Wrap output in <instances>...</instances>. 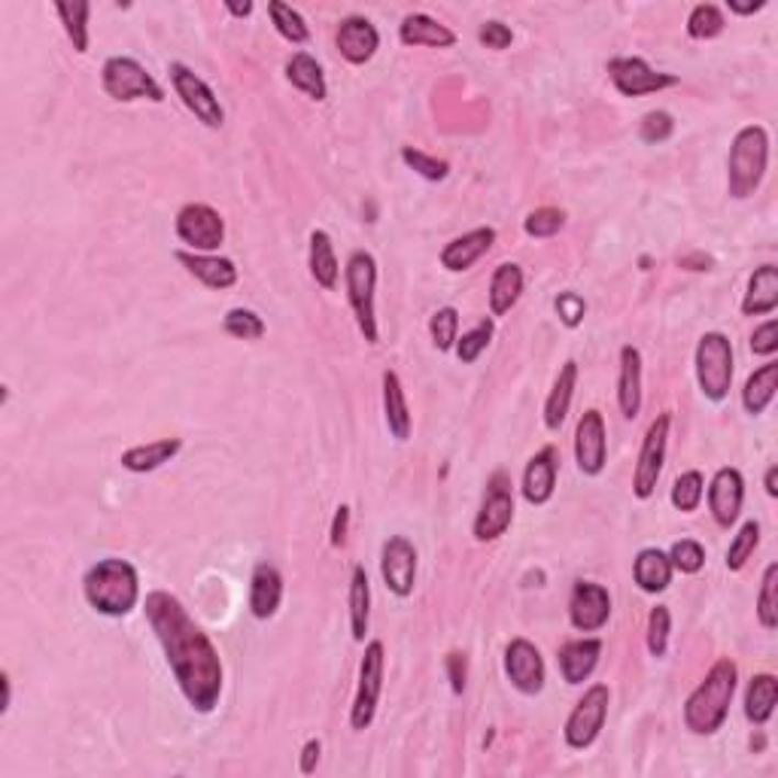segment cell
<instances>
[{
    "label": "cell",
    "instance_id": "6da1fadb",
    "mask_svg": "<svg viewBox=\"0 0 778 778\" xmlns=\"http://www.w3.org/2000/svg\"><path fill=\"white\" fill-rule=\"evenodd\" d=\"M146 621L165 651L177 688L198 714L216 712L222 697V660L210 636L192 621L180 599L168 590H153L143 602Z\"/></svg>",
    "mask_w": 778,
    "mask_h": 778
},
{
    "label": "cell",
    "instance_id": "7a4b0ae2",
    "mask_svg": "<svg viewBox=\"0 0 778 778\" xmlns=\"http://www.w3.org/2000/svg\"><path fill=\"white\" fill-rule=\"evenodd\" d=\"M736 688L740 669L730 657H721L685 700V726L693 736H714L724 726Z\"/></svg>",
    "mask_w": 778,
    "mask_h": 778
},
{
    "label": "cell",
    "instance_id": "3957f363",
    "mask_svg": "<svg viewBox=\"0 0 778 778\" xmlns=\"http://www.w3.org/2000/svg\"><path fill=\"white\" fill-rule=\"evenodd\" d=\"M86 602L104 618H125L141 602V575L129 559H98L82 578Z\"/></svg>",
    "mask_w": 778,
    "mask_h": 778
},
{
    "label": "cell",
    "instance_id": "277c9868",
    "mask_svg": "<svg viewBox=\"0 0 778 778\" xmlns=\"http://www.w3.org/2000/svg\"><path fill=\"white\" fill-rule=\"evenodd\" d=\"M769 165V134L764 125H745L736 131L726 156V189L736 201L752 198L766 177Z\"/></svg>",
    "mask_w": 778,
    "mask_h": 778
},
{
    "label": "cell",
    "instance_id": "5b68a950",
    "mask_svg": "<svg viewBox=\"0 0 778 778\" xmlns=\"http://www.w3.org/2000/svg\"><path fill=\"white\" fill-rule=\"evenodd\" d=\"M344 280H347V301H351L353 316L359 325V335L365 344L375 347L380 341L377 332V311H375V289H377V262L368 249H353L351 259L344 265Z\"/></svg>",
    "mask_w": 778,
    "mask_h": 778
},
{
    "label": "cell",
    "instance_id": "8992f818",
    "mask_svg": "<svg viewBox=\"0 0 778 778\" xmlns=\"http://www.w3.org/2000/svg\"><path fill=\"white\" fill-rule=\"evenodd\" d=\"M693 368H697V384L709 402H724L733 387V341L724 332H705L693 353Z\"/></svg>",
    "mask_w": 778,
    "mask_h": 778
},
{
    "label": "cell",
    "instance_id": "52a82bcc",
    "mask_svg": "<svg viewBox=\"0 0 778 778\" xmlns=\"http://www.w3.org/2000/svg\"><path fill=\"white\" fill-rule=\"evenodd\" d=\"M101 89L107 91V98H113L119 104H131V101L162 104L168 98L162 82L137 58H129V55L107 58L104 67H101Z\"/></svg>",
    "mask_w": 778,
    "mask_h": 778
},
{
    "label": "cell",
    "instance_id": "ba28073f",
    "mask_svg": "<svg viewBox=\"0 0 778 778\" xmlns=\"http://www.w3.org/2000/svg\"><path fill=\"white\" fill-rule=\"evenodd\" d=\"M384 666H387L384 642L371 638L365 645V657L359 663V681H356V697L351 705V726L356 733L375 724L377 702H380V690H384Z\"/></svg>",
    "mask_w": 778,
    "mask_h": 778
},
{
    "label": "cell",
    "instance_id": "9c48e42d",
    "mask_svg": "<svg viewBox=\"0 0 778 778\" xmlns=\"http://www.w3.org/2000/svg\"><path fill=\"white\" fill-rule=\"evenodd\" d=\"M609 702L611 690L609 685H590L584 690V697L575 702L569 721L563 726V740L569 745L571 752H584L599 740L605 718H609Z\"/></svg>",
    "mask_w": 778,
    "mask_h": 778
},
{
    "label": "cell",
    "instance_id": "30bf717a",
    "mask_svg": "<svg viewBox=\"0 0 778 778\" xmlns=\"http://www.w3.org/2000/svg\"><path fill=\"white\" fill-rule=\"evenodd\" d=\"M170 86L177 91V98L182 101V107L192 113L204 129L220 131L225 125V110H222L216 91L210 89L204 79L194 74L192 67L182 65V62H170L168 67Z\"/></svg>",
    "mask_w": 778,
    "mask_h": 778
},
{
    "label": "cell",
    "instance_id": "8fae6325",
    "mask_svg": "<svg viewBox=\"0 0 778 778\" xmlns=\"http://www.w3.org/2000/svg\"><path fill=\"white\" fill-rule=\"evenodd\" d=\"M669 429H673V414L666 411V414L651 420L648 432H645V438H642L636 471H633V496L642 499V502L657 493V480H660L663 463H666Z\"/></svg>",
    "mask_w": 778,
    "mask_h": 778
},
{
    "label": "cell",
    "instance_id": "7c38bea8",
    "mask_svg": "<svg viewBox=\"0 0 778 778\" xmlns=\"http://www.w3.org/2000/svg\"><path fill=\"white\" fill-rule=\"evenodd\" d=\"M514 523V490H511V478L505 471H496L490 484H487V493H484V502H480L478 518H475V538L480 545L487 542H496L502 538L508 532V526Z\"/></svg>",
    "mask_w": 778,
    "mask_h": 778
},
{
    "label": "cell",
    "instance_id": "4fadbf2b",
    "mask_svg": "<svg viewBox=\"0 0 778 778\" xmlns=\"http://www.w3.org/2000/svg\"><path fill=\"white\" fill-rule=\"evenodd\" d=\"M609 79L614 89L621 91L623 98H642V95H657V91L675 89L681 77L675 74H663L636 55H623V58H611L609 62Z\"/></svg>",
    "mask_w": 778,
    "mask_h": 778
},
{
    "label": "cell",
    "instance_id": "5bb4252c",
    "mask_svg": "<svg viewBox=\"0 0 778 778\" xmlns=\"http://www.w3.org/2000/svg\"><path fill=\"white\" fill-rule=\"evenodd\" d=\"M174 232L192 253H216L225 241V220L210 204H186L174 220Z\"/></svg>",
    "mask_w": 778,
    "mask_h": 778
},
{
    "label": "cell",
    "instance_id": "9a60e30c",
    "mask_svg": "<svg viewBox=\"0 0 778 778\" xmlns=\"http://www.w3.org/2000/svg\"><path fill=\"white\" fill-rule=\"evenodd\" d=\"M575 463L587 478H599L609 463V432L597 408L584 411L575 429Z\"/></svg>",
    "mask_w": 778,
    "mask_h": 778
},
{
    "label": "cell",
    "instance_id": "2e32d148",
    "mask_svg": "<svg viewBox=\"0 0 778 778\" xmlns=\"http://www.w3.org/2000/svg\"><path fill=\"white\" fill-rule=\"evenodd\" d=\"M380 575L392 597L408 599L416 584V547L404 535H389L380 547Z\"/></svg>",
    "mask_w": 778,
    "mask_h": 778
},
{
    "label": "cell",
    "instance_id": "e0dca14e",
    "mask_svg": "<svg viewBox=\"0 0 778 778\" xmlns=\"http://www.w3.org/2000/svg\"><path fill=\"white\" fill-rule=\"evenodd\" d=\"M505 675L523 697H538L547 681L542 651L535 648L530 638H511V645L505 648Z\"/></svg>",
    "mask_w": 778,
    "mask_h": 778
},
{
    "label": "cell",
    "instance_id": "ac0fdd59",
    "mask_svg": "<svg viewBox=\"0 0 778 778\" xmlns=\"http://www.w3.org/2000/svg\"><path fill=\"white\" fill-rule=\"evenodd\" d=\"M611 618V593L597 581H575L569 597V623L578 633H599Z\"/></svg>",
    "mask_w": 778,
    "mask_h": 778
},
{
    "label": "cell",
    "instance_id": "d6986e66",
    "mask_svg": "<svg viewBox=\"0 0 778 778\" xmlns=\"http://www.w3.org/2000/svg\"><path fill=\"white\" fill-rule=\"evenodd\" d=\"M742 502H745V478H742L740 468H718L712 484H709V511H712L714 523L721 530H730L740 520Z\"/></svg>",
    "mask_w": 778,
    "mask_h": 778
},
{
    "label": "cell",
    "instance_id": "ffe728a7",
    "mask_svg": "<svg viewBox=\"0 0 778 778\" xmlns=\"http://www.w3.org/2000/svg\"><path fill=\"white\" fill-rule=\"evenodd\" d=\"M557 471H559V454L554 444L542 447L538 454L532 456L526 468H523V480H520V493L530 505H547L554 499L557 490Z\"/></svg>",
    "mask_w": 778,
    "mask_h": 778
},
{
    "label": "cell",
    "instance_id": "44dd1931",
    "mask_svg": "<svg viewBox=\"0 0 778 778\" xmlns=\"http://www.w3.org/2000/svg\"><path fill=\"white\" fill-rule=\"evenodd\" d=\"M335 46L344 62L363 67L368 65L377 55V49H380V34H377V27L371 25L365 15H347V19H341V25H337Z\"/></svg>",
    "mask_w": 778,
    "mask_h": 778
},
{
    "label": "cell",
    "instance_id": "7402d4cb",
    "mask_svg": "<svg viewBox=\"0 0 778 778\" xmlns=\"http://www.w3.org/2000/svg\"><path fill=\"white\" fill-rule=\"evenodd\" d=\"M177 262L192 274L198 284L208 289H232L237 284V265L216 253H192V249H177Z\"/></svg>",
    "mask_w": 778,
    "mask_h": 778
},
{
    "label": "cell",
    "instance_id": "603a6c76",
    "mask_svg": "<svg viewBox=\"0 0 778 778\" xmlns=\"http://www.w3.org/2000/svg\"><path fill=\"white\" fill-rule=\"evenodd\" d=\"M496 244V229L484 225V229H475V232L463 234V237H454L447 247L442 249V268H447L451 274H463L468 268H475Z\"/></svg>",
    "mask_w": 778,
    "mask_h": 778
},
{
    "label": "cell",
    "instance_id": "cb8c5ba5",
    "mask_svg": "<svg viewBox=\"0 0 778 778\" xmlns=\"http://www.w3.org/2000/svg\"><path fill=\"white\" fill-rule=\"evenodd\" d=\"M284 602V575L271 563H259L249 578V614L256 621H268Z\"/></svg>",
    "mask_w": 778,
    "mask_h": 778
},
{
    "label": "cell",
    "instance_id": "d4e9b609",
    "mask_svg": "<svg viewBox=\"0 0 778 778\" xmlns=\"http://www.w3.org/2000/svg\"><path fill=\"white\" fill-rule=\"evenodd\" d=\"M599 657H602V642H599V638H575V642H566V645L559 648L557 657L563 681L571 685V688L584 685L599 666Z\"/></svg>",
    "mask_w": 778,
    "mask_h": 778
},
{
    "label": "cell",
    "instance_id": "484cf974",
    "mask_svg": "<svg viewBox=\"0 0 778 778\" xmlns=\"http://www.w3.org/2000/svg\"><path fill=\"white\" fill-rule=\"evenodd\" d=\"M399 40L404 46H429V49H451L456 46V34L438 19L426 13H408L399 25Z\"/></svg>",
    "mask_w": 778,
    "mask_h": 778
},
{
    "label": "cell",
    "instance_id": "4316f807",
    "mask_svg": "<svg viewBox=\"0 0 778 778\" xmlns=\"http://www.w3.org/2000/svg\"><path fill=\"white\" fill-rule=\"evenodd\" d=\"M618 404L626 420L642 411V353L633 344L621 347V375H618Z\"/></svg>",
    "mask_w": 778,
    "mask_h": 778
},
{
    "label": "cell",
    "instance_id": "83f0119b",
    "mask_svg": "<svg viewBox=\"0 0 778 778\" xmlns=\"http://www.w3.org/2000/svg\"><path fill=\"white\" fill-rule=\"evenodd\" d=\"M673 559L660 547H645L633 559V578H636L638 590L651 593V597H657L673 584Z\"/></svg>",
    "mask_w": 778,
    "mask_h": 778
},
{
    "label": "cell",
    "instance_id": "f1b7e54d",
    "mask_svg": "<svg viewBox=\"0 0 778 778\" xmlns=\"http://www.w3.org/2000/svg\"><path fill=\"white\" fill-rule=\"evenodd\" d=\"M384 416H387L389 435L396 442H408L411 438V408H408L402 377L396 375L392 368L384 371Z\"/></svg>",
    "mask_w": 778,
    "mask_h": 778
},
{
    "label": "cell",
    "instance_id": "f546056e",
    "mask_svg": "<svg viewBox=\"0 0 778 778\" xmlns=\"http://www.w3.org/2000/svg\"><path fill=\"white\" fill-rule=\"evenodd\" d=\"M575 387H578V363H575V359H566L563 368H559L557 380H554V387H551V392H547V402H545L547 432H559V426L566 423L571 399H575Z\"/></svg>",
    "mask_w": 778,
    "mask_h": 778
},
{
    "label": "cell",
    "instance_id": "4dcf8cb0",
    "mask_svg": "<svg viewBox=\"0 0 778 778\" xmlns=\"http://www.w3.org/2000/svg\"><path fill=\"white\" fill-rule=\"evenodd\" d=\"M778 308V268L776 265H760L748 280L742 313L745 316H769Z\"/></svg>",
    "mask_w": 778,
    "mask_h": 778
},
{
    "label": "cell",
    "instance_id": "1f68e13d",
    "mask_svg": "<svg viewBox=\"0 0 778 778\" xmlns=\"http://www.w3.org/2000/svg\"><path fill=\"white\" fill-rule=\"evenodd\" d=\"M286 79H289L292 89H299L301 95H308V98L316 101V104H323L325 98H329V86H325L323 67H320V62H316L311 53L289 55V62H286Z\"/></svg>",
    "mask_w": 778,
    "mask_h": 778
},
{
    "label": "cell",
    "instance_id": "d6a6232c",
    "mask_svg": "<svg viewBox=\"0 0 778 778\" xmlns=\"http://www.w3.org/2000/svg\"><path fill=\"white\" fill-rule=\"evenodd\" d=\"M180 451H182V438H158V442L129 447L125 454L119 456V463H122L125 471L146 475V471H156V468H162L165 463H170Z\"/></svg>",
    "mask_w": 778,
    "mask_h": 778
},
{
    "label": "cell",
    "instance_id": "836d02e7",
    "mask_svg": "<svg viewBox=\"0 0 778 778\" xmlns=\"http://www.w3.org/2000/svg\"><path fill=\"white\" fill-rule=\"evenodd\" d=\"M520 296H523V268L518 262H502L499 268L490 277V313L493 316H505L511 313V308L518 304Z\"/></svg>",
    "mask_w": 778,
    "mask_h": 778
},
{
    "label": "cell",
    "instance_id": "e575fe53",
    "mask_svg": "<svg viewBox=\"0 0 778 778\" xmlns=\"http://www.w3.org/2000/svg\"><path fill=\"white\" fill-rule=\"evenodd\" d=\"M308 268H311V277L316 280V286H323L325 292H332V289H335L337 274H341V265H337L335 244H332V237H329V232H323V229H313L311 232Z\"/></svg>",
    "mask_w": 778,
    "mask_h": 778
},
{
    "label": "cell",
    "instance_id": "d590c367",
    "mask_svg": "<svg viewBox=\"0 0 778 778\" xmlns=\"http://www.w3.org/2000/svg\"><path fill=\"white\" fill-rule=\"evenodd\" d=\"M776 389H778V363H764L757 371H754L748 380H745V387H742V408H745V414L752 416H760L773 404V399H776Z\"/></svg>",
    "mask_w": 778,
    "mask_h": 778
},
{
    "label": "cell",
    "instance_id": "8d00e7d4",
    "mask_svg": "<svg viewBox=\"0 0 778 778\" xmlns=\"http://www.w3.org/2000/svg\"><path fill=\"white\" fill-rule=\"evenodd\" d=\"M778 702V681L776 675L760 673L754 675L748 681V690H745V718L752 721L754 726L769 724V718L776 712Z\"/></svg>",
    "mask_w": 778,
    "mask_h": 778
},
{
    "label": "cell",
    "instance_id": "74e56055",
    "mask_svg": "<svg viewBox=\"0 0 778 778\" xmlns=\"http://www.w3.org/2000/svg\"><path fill=\"white\" fill-rule=\"evenodd\" d=\"M371 623V584L365 566H353L351 575V633L353 642H365Z\"/></svg>",
    "mask_w": 778,
    "mask_h": 778
},
{
    "label": "cell",
    "instance_id": "f35d334b",
    "mask_svg": "<svg viewBox=\"0 0 778 778\" xmlns=\"http://www.w3.org/2000/svg\"><path fill=\"white\" fill-rule=\"evenodd\" d=\"M55 13L62 19L65 34L67 40L74 43V49H77L79 55L89 53L91 3H86V0H58V3H55Z\"/></svg>",
    "mask_w": 778,
    "mask_h": 778
},
{
    "label": "cell",
    "instance_id": "ab89813d",
    "mask_svg": "<svg viewBox=\"0 0 778 778\" xmlns=\"http://www.w3.org/2000/svg\"><path fill=\"white\" fill-rule=\"evenodd\" d=\"M268 15H271L277 34H280L284 40H289V43L304 46V43L311 40V27H308V22H304V15H301L299 10H292V7L284 3V0H271V3H268Z\"/></svg>",
    "mask_w": 778,
    "mask_h": 778
},
{
    "label": "cell",
    "instance_id": "60d3db41",
    "mask_svg": "<svg viewBox=\"0 0 778 778\" xmlns=\"http://www.w3.org/2000/svg\"><path fill=\"white\" fill-rule=\"evenodd\" d=\"M702 496H705V480H702V475L697 471V468H690V471H685V475L675 478L669 499H673V505L678 508L681 514H693V511L700 508Z\"/></svg>",
    "mask_w": 778,
    "mask_h": 778
},
{
    "label": "cell",
    "instance_id": "b9f144b4",
    "mask_svg": "<svg viewBox=\"0 0 778 778\" xmlns=\"http://www.w3.org/2000/svg\"><path fill=\"white\" fill-rule=\"evenodd\" d=\"M496 335V325L493 320H480L475 329H468L466 335L456 337V359L463 365H475L480 359V353L490 347V341H493Z\"/></svg>",
    "mask_w": 778,
    "mask_h": 778
},
{
    "label": "cell",
    "instance_id": "7bdbcfd3",
    "mask_svg": "<svg viewBox=\"0 0 778 778\" xmlns=\"http://www.w3.org/2000/svg\"><path fill=\"white\" fill-rule=\"evenodd\" d=\"M726 19L721 13V7L714 3H697L688 15V34L693 40H714L724 34Z\"/></svg>",
    "mask_w": 778,
    "mask_h": 778
},
{
    "label": "cell",
    "instance_id": "ee69618b",
    "mask_svg": "<svg viewBox=\"0 0 778 778\" xmlns=\"http://www.w3.org/2000/svg\"><path fill=\"white\" fill-rule=\"evenodd\" d=\"M757 545H760V523H757V520H748V523L736 532V538L730 542V547H726V569H745V563L754 557Z\"/></svg>",
    "mask_w": 778,
    "mask_h": 778
},
{
    "label": "cell",
    "instance_id": "f6af8a7d",
    "mask_svg": "<svg viewBox=\"0 0 778 778\" xmlns=\"http://www.w3.org/2000/svg\"><path fill=\"white\" fill-rule=\"evenodd\" d=\"M757 621L764 630L778 626V563H769L760 581V597H757Z\"/></svg>",
    "mask_w": 778,
    "mask_h": 778
},
{
    "label": "cell",
    "instance_id": "bcb514c9",
    "mask_svg": "<svg viewBox=\"0 0 778 778\" xmlns=\"http://www.w3.org/2000/svg\"><path fill=\"white\" fill-rule=\"evenodd\" d=\"M429 335L438 353H451L459 337V311L456 308H438L429 320Z\"/></svg>",
    "mask_w": 778,
    "mask_h": 778
},
{
    "label": "cell",
    "instance_id": "7dc6e473",
    "mask_svg": "<svg viewBox=\"0 0 778 778\" xmlns=\"http://www.w3.org/2000/svg\"><path fill=\"white\" fill-rule=\"evenodd\" d=\"M222 332L237 337V341H259L265 335V320L256 311H247V308H232L222 316Z\"/></svg>",
    "mask_w": 778,
    "mask_h": 778
},
{
    "label": "cell",
    "instance_id": "c3c4849f",
    "mask_svg": "<svg viewBox=\"0 0 778 778\" xmlns=\"http://www.w3.org/2000/svg\"><path fill=\"white\" fill-rule=\"evenodd\" d=\"M563 229H566V210L559 208H538L526 213V220H523V232L530 237H538V241L554 237Z\"/></svg>",
    "mask_w": 778,
    "mask_h": 778
},
{
    "label": "cell",
    "instance_id": "681fc988",
    "mask_svg": "<svg viewBox=\"0 0 778 778\" xmlns=\"http://www.w3.org/2000/svg\"><path fill=\"white\" fill-rule=\"evenodd\" d=\"M402 162L429 182H442L447 180V174H451V165H447L444 158L429 156V153L414 149V146H402Z\"/></svg>",
    "mask_w": 778,
    "mask_h": 778
},
{
    "label": "cell",
    "instance_id": "f907efd6",
    "mask_svg": "<svg viewBox=\"0 0 778 778\" xmlns=\"http://www.w3.org/2000/svg\"><path fill=\"white\" fill-rule=\"evenodd\" d=\"M669 633H673V614H669V609L666 605H657V609H651L648 614V651L651 657H657V660H663L666 657V648H669Z\"/></svg>",
    "mask_w": 778,
    "mask_h": 778
},
{
    "label": "cell",
    "instance_id": "816d5d0a",
    "mask_svg": "<svg viewBox=\"0 0 778 778\" xmlns=\"http://www.w3.org/2000/svg\"><path fill=\"white\" fill-rule=\"evenodd\" d=\"M675 134V119L666 113V110H651L642 116L638 122V141L648 143V146H657V143H666Z\"/></svg>",
    "mask_w": 778,
    "mask_h": 778
},
{
    "label": "cell",
    "instance_id": "f5cc1de1",
    "mask_svg": "<svg viewBox=\"0 0 778 778\" xmlns=\"http://www.w3.org/2000/svg\"><path fill=\"white\" fill-rule=\"evenodd\" d=\"M669 559H673V569H678L681 575H697L705 566V547L697 538H681L669 551Z\"/></svg>",
    "mask_w": 778,
    "mask_h": 778
},
{
    "label": "cell",
    "instance_id": "db71d44e",
    "mask_svg": "<svg viewBox=\"0 0 778 778\" xmlns=\"http://www.w3.org/2000/svg\"><path fill=\"white\" fill-rule=\"evenodd\" d=\"M554 308H557L559 323L566 325V329H578L584 323V313H587V301L569 289V292H559L557 299H554Z\"/></svg>",
    "mask_w": 778,
    "mask_h": 778
},
{
    "label": "cell",
    "instance_id": "11a10c76",
    "mask_svg": "<svg viewBox=\"0 0 778 778\" xmlns=\"http://www.w3.org/2000/svg\"><path fill=\"white\" fill-rule=\"evenodd\" d=\"M478 40L487 46V49H496V53H502V49H508L511 43H514V31L505 25V22H499V19H490V22H484V25L478 27Z\"/></svg>",
    "mask_w": 778,
    "mask_h": 778
},
{
    "label": "cell",
    "instance_id": "9f6ffc18",
    "mask_svg": "<svg viewBox=\"0 0 778 778\" xmlns=\"http://www.w3.org/2000/svg\"><path fill=\"white\" fill-rule=\"evenodd\" d=\"M778 351V323L776 320H766L764 325H757L752 335V353L754 356H776Z\"/></svg>",
    "mask_w": 778,
    "mask_h": 778
},
{
    "label": "cell",
    "instance_id": "6f0895ef",
    "mask_svg": "<svg viewBox=\"0 0 778 778\" xmlns=\"http://www.w3.org/2000/svg\"><path fill=\"white\" fill-rule=\"evenodd\" d=\"M444 669H447V678H451V690H454L456 697H459V693L466 690V678H468L466 654L451 651V654L444 657Z\"/></svg>",
    "mask_w": 778,
    "mask_h": 778
},
{
    "label": "cell",
    "instance_id": "680465c9",
    "mask_svg": "<svg viewBox=\"0 0 778 778\" xmlns=\"http://www.w3.org/2000/svg\"><path fill=\"white\" fill-rule=\"evenodd\" d=\"M347 530H351V508L337 505L335 518H332V532H329V545L341 551L347 545Z\"/></svg>",
    "mask_w": 778,
    "mask_h": 778
},
{
    "label": "cell",
    "instance_id": "91938a15",
    "mask_svg": "<svg viewBox=\"0 0 778 778\" xmlns=\"http://www.w3.org/2000/svg\"><path fill=\"white\" fill-rule=\"evenodd\" d=\"M320 754H323V742H320V740L304 742V748H301V760H299V769L304 773V776H311V773H316V764H320Z\"/></svg>",
    "mask_w": 778,
    "mask_h": 778
},
{
    "label": "cell",
    "instance_id": "94428289",
    "mask_svg": "<svg viewBox=\"0 0 778 778\" xmlns=\"http://www.w3.org/2000/svg\"><path fill=\"white\" fill-rule=\"evenodd\" d=\"M726 7H730V13H736V15H752V13H760V10H764L766 0H757V3H736V0H730Z\"/></svg>",
    "mask_w": 778,
    "mask_h": 778
},
{
    "label": "cell",
    "instance_id": "6125c7cd",
    "mask_svg": "<svg viewBox=\"0 0 778 778\" xmlns=\"http://www.w3.org/2000/svg\"><path fill=\"white\" fill-rule=\"evenodd\" d=\"M0 688H3V700H0V714L10 712V702H13V681H10V675L3 673L0 675Z\"/></svg>",
    "mask_w": 778,
    "mask_h": 778
},
{
    "label": "cell",
    "instance_id": "be15d7a7",
    "mask_svg": "<svg viewBox=\"0 0 778 778\" xmlns=\"http://www.w3.org/2000/svg\"><path fill=\"white\" fill-rule=\"evenodd\" d=\"M764 487H766V496H773V499H778V466L766 468Z\"/></svg>",
    "mask_w": 778,
    "mask_h": 778
},
{
    "label": "cell",
    "instance_id": "e7e4bbea",
    "mask_svg": "<svg viewBox=\"0 0 778 778\" xmlns=\"http://www.w3.org/2000/svg\"><path fill=\"white\" fill-rule=\"evenodd\" d=\"M225 10L234 15V19H247L253 13V3H225Z\"/></svg>",
    "mask_w": 778,
    "mask_h": 778
}]
</instances>
